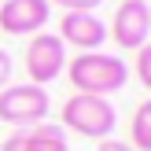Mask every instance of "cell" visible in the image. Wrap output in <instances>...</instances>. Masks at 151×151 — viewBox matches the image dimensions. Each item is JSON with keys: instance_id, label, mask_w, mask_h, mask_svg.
I'll use <instances>...</instances> for the list:
<instances>
[{"instance_id": "6da1fadb", "label": "cell", "mask_w": 151, "mask_h": 151, "mask_svg": "<svg viewBox=\"0 0 151 151\" xmlns=\"http://www.w3.org/2000/svg\"><path fill=\"white\" fill-rule=\"evenodd\" d=\"M66 78L85 96H111L129 85V66L111 52H81L66 59Z\"/></svg>"}, {"instance_id": "7a4b0ae2", "label": "cell", "mask_w": 151, "mask_h": 151, "mask_svg": "<svg viewBox=\"0 0 151 151\" xmlns=\"http://www.w3.org/2000/svg\"><path fill=\"white\" fill-rule=\"evenodd\" d=\"M63 125L66 133H78V137L88 140H107L118 125V111L107 96H85V92H74L70 100L63 103Z\"/></svg>"}, {"instance_id": "3957f363", "label": "cell", "mask_w": 151, "mask_h": 151, "mask_svg": "<svg viewBox=\"0 0 151 151\" xmlns=\"http://www.w3.org/2000/svg\"><path fill=\"white\" fill-rule=\"evenodd\" d=\"M52 111V96L41 85H7L0 88V122L15 125V129H26V125L48 122Z\"/></svg>"}, {"instance_id": "277c9868", "label": "cell", "mask_w": 151, "mask_h": 151, "mask_svg": "<svg viewBox=\"0 0 151 151\" xmlns=\"http://www.w3.org/2000/svg\"><path fill=\"white\" fill-rule=\"evenodd\" d=\"M107 37L118 44L122 52H137L147 44L151 37V7L147 0H122L107 26Z\"/></svg>"}, {"instance_id": "5b68a950", "label": "cell", "mask_w": 151, "mask_h": 151, "mask_svg": "<svg viewBox=\"0 0 151 151\" xmlns=\"http://www.w3.org/2000/svg\"><path fill=\"white\" fill-rule=\"evenodd\" d=\"M66 70V44L59 41L55 33H33L26 48V74H29V85H48L55 81L59 74Z\"/></svg>"}, {"instance_id": "8992f818", "label": "cell", "mask_w": 151, "mask_h": 151, "mask_svg": "<svg viewBox=\"0 0 151 151\" xmlns=\"http://www.w3.org/2000/svg\"><path fill=\"white\" fill-rule=\"evenodd\" d=\"M52 4L48 0H4L0 4V29L11 37H33L48 26Z\"/></svg>"}, {"instance_id": "52a82bcc", "label": "cell", "mask_w": 151, "mask_h": 151, "mask_svg": "<svg viewBox=\"0 0 151 151\" xmlns=\"http://www.w3.org/2000/svg\"><path fill=\"white\" fill-rule=\"evenodd\" d=\"M55 37L63 44H74L78 52H100V44L107 41V22L96 11H63Z\"/></svg>"}, {"instance_id": "ba28073f", "label": "cell", "mask_w": 151, "mask_h": 151, "mask_svg": "<svg viewBox=\"0 0 151 151\" xmlns=\"http://www.w3.org/2000/svg\"><path fill=\"white\" fill-rule=\"evenodd\" d=\"M0 151H70V140L59 122H37L26 129H15Z\"/></svg>"}, {"instance_id": "9c48e42d", "label": "cell", "mask_w": 151, "mask_h": 151, "mask_svg": "<svg viewBox=\"0 0 151 151\" xmlns=\"http://www.w3.org/2000/svg\"><path fill=\"white\" fill-rule=\"evenodd\" d=\"M129 147H133V151H151V100L137 103V111H133Z\"/></svg>"}, {"instance_id": "30bf717a", "label": "cell", "mask_w": 151, "mask_h": 151, "mask_svg": "<svg viewBox=\"0 0 151 151\" xmlns=\"http://www.w3.org/2000/svg\"><path fill=\"white\" fill-rule=\"evenodd\" d=\"M137 81L144 88H151V48H137Z\"/></svg>"}, {"instance_id": "8fae6325", "label": "cell", "mask_w": 151, "mask_h": 151, "mask_svg": "<svg viewBox=\"0 0 151 151\" xmlns=\"http://www.w3.org/2000/svg\"><path fill=\"white\" fill-rule=\"evenodd\" d=\"M48 4H59L63 11H96L103 0H48Z\"/></svg>"}, {"instance_id": "7c38bea8", "label": "cell", "mask_w": 151, "mask_h": 151, "mask_svg": "<svg viewBox=\"0 0 151 151\" xmlns=\"http://www.w3.org/2000/svg\"><path fill=\"white\" fill-rule=\"evenodd\" d=\"M11 74H15V59H11V52L0 48V88L11 85Z\"/></svg>"}, {"instance_id": "4fadbf2b", "label": "cell", "mask_w": 151, "mask_h": 151, "mask_svg": "<svg viewBox=\"0 0 151 151\" xmlns=\"http://www.w3.org/2000/svg\"><path fill=\"white\" fill-rule=\"evenodd\" d=\"M96 151H133V147L125 144V140H111V137H107V140H100V144H96Z\"/></svg>"}]
</instances>
